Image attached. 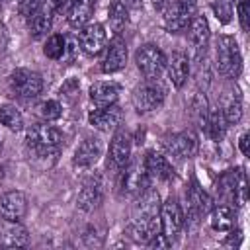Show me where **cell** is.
<instances>
[{"instance_id":"1","label":"cell","mask_w":250,"mask_h":250,"mask_svg":"<svg viewBox=\"0 0 250 250\" xmlns=\"http://www.w3.org/2000/svg\"><path fill=\"white\" fill-rule=\"evenodd\" d=\"M215 55H217V70L221 76L234 80L242 72V55L238 49V43L230 35H219L217 45H215Z\"/></svg>"},{"instance_id":"2","label":"cell","mask_w":250,"mask_h":250,"mask_svg":"<svg viewBox=\"0 0 250 250\" xmlns=\"http://www.w3.org/2000/svg\"><path fill=\"white\" fill-rule=\"evenodd\" d=\"M25 141L37 156H47V154L57 152V148L62 141V133L57 127L47 125V121H45V123L29 127L25 131Z\"/></svg>"},{"instance_id":"3","label":"cell","mask_w":250,"mask_h":250,"mask_svg":"<svg viewBox=\"0 0 250 250\" xmlns=\"http://www.w3.org/2000/svg\"><path fill=\"white\" fill-rule=\"evenodd\" d=\"M135 62L146 80H156L166 68V55L154 43H145L135 53Z\"/></svg>"},{"instance_id":"4","label":"cell","mask_w":250,"mask_h":250,"mask_svg":"<svg viewBox=\"0 0 250 250\" xmlns=\"http://www.w3.org/2000/svg\"><path fill=\"white\" fill-rule=\"evenodd\" d=\"M148 186H150V178L145 170V162L143 160H129L127 166L121 170V180H119L121 191L129 197H137Z\"/></svg>"},{"instance_id":"5","label":"cell","mask_w":250,"mask_h":250,"mask_svg":"<svg viewBox=\"0 0 250 250\" xmlns=\"http://www.w3.org/2000/svg\"><path fill=\"white\" fill-rule=\"evenodd\" d=\"M8 84H10V90L23 100H33L43 90V78L29 68H16L10 74Z\"/></svg>"},{"instance_id":"6","label":"cell","mask_w":250,"mask_h":250,"mask_svg":"<svg viewBox=\"0 0 250 250\" xmlns=\"http://www.w3.org/2000/svg\"><path fill=\"white\" fill-rule=\"evenodd\" d=\"M164 88L156 80H145L133 92V105L139 113H148L158 109L164 104Z\"/></svg>"},{"instance_id":"7","label":"cell","mask_w":250,"mask_h":250,"mask_svg":"<svg viewBox=\"0 0 250 250\" xmlns=\"http://www.w3.org/2000/svg\"><path fill=\"white\" fill-rule=\"evenodd\" d=\"M219 193L236 205H244L246 195H248V184H246V174L242 168L238 170H227L219 178Z\"/></svg>"},{"instance_id":"8","label":"cell","mask_w":250,"mask_h":250,"mask_svg":"<svg viewBox=\"0 0 250 250\" xmlns=\"http://www.w3.org/2000/svg\"><path fill=\"white\" fill-rule=\"evenodd\" d=\"M131 160V135L125 129H117L109 141L107 148V168L121 172Z\"/></svg>"},{"instance_id":"9","label":"cell","mask_w":250,"mask_h":250,"mask_svg":"<svg viewBox=\"0 0 250 250\" xmlns=\"http://www.w3.org/2000/svg\"><path fill=\"white\" fill-rule=\"evenodd\" d=\"M195 12H197V0H176L164 16V27L170 33H178L189 25Z\"/></svg>"},{"instance_id":"10","label":"cell","mask_w":250,"mask_h":250,"mask_svg":"<svg viewBox=\"0 0 250 250\" xmlns=\"http://www.w3.org/2000/svg\"><path fill=\"white\" fill-rule=\"evenodd\" d=\"M184 221H186L184 211L174 197H168L164 203H160V232L170 242L180 234Z\"/></svg>"},{"instance_id":"11","label":"cell","mask_w":250,"mask_h":250,"mask_svg":"<svg viewBox=\"0 0 250 250\" xmlns=\"http://www.w3.org/2000/svg\"><path fill=\"white\" fill-rule=\"evenodd\" d=\"M164 146H166L168 154H172L180 160H186V158H191L197 152L199 141H197V135L191 129H186V131H180V133H174V135L166 137Z\"/></svg>"},{"instance_id":"12","label":"cell","mask_w":250,"mask_h":250,"mask_svg":"<svg viewBox=\"0 0 250 250\" xmlns=\"http://www.w3.org/2000/svg\"><path fill=\"white\" fill-rule=\"evenodd\" d=\"M27 213V197L20 189H12L0 195V217L6 223H20Z\"/></svg>"},{"instance_id":"13","label":"cell","mask_w":250,"mask_h":250,"mask_svg":"<svg viewBox=\"0 0 250 250\" xmlns=\"http://www.w3.org/2000/svg\"><path fill=\"white\" fill-rule=\"evenodd\" d=\"M105 41H107V33L102 23L94 21V23H86L84 27H80L78 43L86 55H90V57L100 55L105 47Z\"/></svg>"},{"instance_id":"14","label":"cell","mask_w":250,"mask_h":250,"mask_svg":"<svg viewBox=\"0 0 250 250\" xmlns=\"http://www.w3.org/2000/svg\"><path fill=\"white\" fill-rule=\"evenodd\" d=\"M104 199V178L100 174H92L84 180L80 191H78V207L84 211L96 209Z\"/></svg>"},{"instance_id":"15","label":"cell","mask_w":250,"mask_h":250,"mask_svg":"<svg viewBox=\"0 0 250 250\" xmlns=\"http://www.w3.org/2000/svg\"><path fill=\"white\" fill-rule=\"evenodd\" d=\"M123 119V111L117 104H111V105H102V107H96L94 111L88 113V121L94 129L98 131H115L117 125L121 123Z\"/></svg>"},{"instance_id":"16","label":"cell","mask_w":250,"mask_h":250,"mask_svg":"<svg viewBox=\"0 0 250 250\" xmlns=\"http://www.w3.org/2000/svg\"><path fill=\"white\" fill-rule=\"evenodd\" d=\"M188 39L193 49V59L199 61L205 55L209 43V23L203 16H193V20L188 25Z\"/></svg>"},{"instance_id":"17","label":"cell","mask_w":250,"mask_h":250,"mask_svg":"<svg viewBox=\"0 0 250 250\" xmlns=\"http://www.w3.org/2000/svg\"><path fill=\"white\" fill-rule=\"evenodd\" d=\"M102 141L98 137H86L74 150V156H72V164L76 168H90L94 166L100 156H102Z\"/></svg>"},{"instance_id":"18","label":"cell","mask_w":250,"mask_h":250,"mask_svg":"<svg viewBox=\"0 0 250 250\" xmlns=\"http://www.w3.org/2000/svg\"><path fill=\"white\" fill-rule=\"evenodd\" d=\"M145 162V170L148 174L150 180H158V182H168L174 178V168L168 162V158L156 150H148L143 158Z\"/></svg>"},{"instance_id":"19","label":"cell","mask_w":250,"mask_h":250,"mask_svg":"<svg viewBox=\"0 0 250 250\" xmlns=\"http://www.w3.org/2000/svg\"><path fill=\"white\" fill-rule=\"evenodd\" d=\"M125 64H127V43L117 35L105 49V55L102 59V70L105 74H111L121 70Z\"/></svg>"},{"instance_id":"20","label":"cell","mask_w":250,"mask_h":250,"mask_svg":"<svg viewBox=\"0 0 250 250\" xmlns=\"http://www.w3.org/2000/svg\"><path fill=\"white\" fill-rule=\"evenodd\" d=\"M166 70H168V78L172 82L174 88H182L189 76V59L186 53L176 51L170 59H166Z\"/></svg>"},{"instance_id":"21","label":"cell","mask_w":250,"mask_h":250,"mask_svg":"<svg viewBox=\"0 0 250 250\" xmlns=\"http://www.w3.org/2000/svg\"><path fill=\"white\" fill-rule=\"evenodd\" d=\"M119 94H121V86L115 84V82H105L104 80V82H94L90 86V100L98 107L115 104L117 98H119Z\"/></svg>"},{"instance_id":"22","label":"cell","mask_w":250,"mask_h":250,"mask_svg":"<svg viewBox=\"0 0 250 250\" xmlns=\"http://www.w3.org/2000/svg\"><path fill=\"white\" fill-rule=\"evenodd\" d=\"M221 111H223V117L227 119L229 125H236L242 117V98H240V92L236 88H230L225 92V96L221 98V104H219Z\"/></svg>"},{"instance_id":"23","label":"cell","mask_w":250,"mask_h":250,"mask_svg":"<svg viewBox=\"0 0 250 250\" xmlns=\"http://www.w3.org/2000/svg\"><path fill=\"white\" fill-rule=\"evenodd\" d=\"M211 197L205 193V189H201L197 184H191V188L188 189V207H189V219L197 221L201 215H205L207 211H211Z\"/></svg>"},{"instance_id":"24","label":"cell","mask_w":250,"mask_h":250,"mask_svg":"<svg viewBox=\"0 0 250 250\" xmlns=\"http://www.w3.org/2000/svg\"><path fill=\"white\" fill-rule=\"evenodd\" d=\"M53 10L49 4H41V8L27 20L29 21V33L33 39H41L51 31L53 25Z\"/></svg>"},{"instance_id":"25","label":"cell","mask_w":250,"mask_h":250,"mask_svg":"<svg viewBox=\"0 0 250 250\" xmlns=\"http://www.w3.org/2000/svg\"><path fill=\"white\" fill-rule=\"evenodd\" d=\"M94 8H96V0H74L72 8L66 14L68 25L74 27V29H80L86 23H90V18L94 14Z\"/></svg>"},{"instance_id":"26","label":"cell","mask_w":250,"mask_h":250,"mask_svg":"<svg viewBox=\"0 0 250 250\" xmlns=\"http://www.w3.org/2000/svg\"><path fill=\"white\" fill-rule=\"evenodd\" d=\"M236 223V213L230 205H217L211 209V227L213 230H230Z\"/></svg>"},{"instance_id":"27","label":"cell","mask_w":250,"mask_h":250,"mask_svg":"<svg viewBox=\"0 0 250 250\" xmlns=\"http://www.w3.org/2000/svg\"><path fill=\"white\" fill-rule=\"evenodd\" d=\"M227 119L223 117L221 107H209V115H207V123H205V131L209 133V137L213 141H221L227 135Z\"/></svg>"},{"instance_id":"28","label":"cell","mask_w":250,"mask_h":250,"mask_svg":"<svg viewBox=\"0 0 250 250\" xmlns=\"http://www.w3.org/2000/svg\"><path fill=\"white\" fill-rule=\"evenodd\" d=\"M107 18H109V25H111L113 33H119L129 21V8L123 4V0H113L109 4Z\"/></svg>"},{"instance_id":"29","label":"cell","mask_w":250,"mask_h":250,"mask_svg":"<svg viewBox=\"0 0 250 250\" xmlns=\"http://www.w3.org/2000/svg\"><path fill=\"white\" fill-rule=\"evenodd\" d=\"M0 125H4L6 129H10L14 133L21 131L23 129V115H21V111L16 105H10V104L2 105L0 107Z\"/></svg>"},{"instance_id":"30","label":"cell","mask_w":250,"mask_h":250,"mask_svg":"<svg viewBox=\"0 0 250 250\" xmlns=\"http://www.w3.org/2000/svg\"><path fill=\"white\" fill-rule=\"evenodd\" d=\"M2 240L6 246H25L29 242V234H27V229L21 227L20 223H10L4 230Z\"/></svg>"},{"instance_id":"31","label":"cell","mask_w":250,"mask_h":250,"mask_svg":"<svg viewBox=\"0 0 250 250\" xmlns=\"http://www.w3.org/2000/svg\"><path fill=\"white\" fill-rule=\"evenodd\" d=\"M64 51H66V37L61 35V33H53L47 37L45 41V47H43V53L45 57L53 59V61H59L64 57Z\"/></svg>"},{"instance_id":"32","label":"cell","mask_w":250,"mask_h":250,"mask_svg":"<svg viewBox=\"0 0 250 250\" xmlns=\"http://www.w3.org/2000/svg\"><path fill=\"white\" fill-rule=\"evenodd\" d=\"M35 111L43 121H55L62 115V105L57 100H45L35 107Z\"/></svg>"},{"instance_id":"33","label":"cell","mask_w":250,"mask_h":250,"mask_svg":"<svg viewBox=\"0 0 250 250\" xmlns=\"http://www.w3.org/2000/svg\"><path fill=\"white\" fill-rule=\"evenodd\" d=\"M191 111H193V117L195 121L199 123V127L205 129V123H207V115H209V104L205 100L203 94H197L191 102Z\"/></svg>"},{"instance_id":"34","label":"cell","mask_w":250,"mask_h":250,"mask_svg":"<svg viewBox=\"0 0 250 250\" xmlns=\"http://www.w3.org/2000/svg\"><path fill=\"white\" fill-rule=\"evenodd\" d=\"M211 10L221 23H229L232 18V0H213Z\"/></svg>"},{"instance_id":"35","label":"cell","mask_w":250,"mask_h":250,"mask_svg":"<svg viewBox=\"0 0 250 250\" xmlns=\"http://www.w3.org/2000/svg\"><path fill=\"white\" fill-rule=\"evenodd\" d=\"M41 4H43V0H18V10L25 20H29L41 8Z\"/></svg>"},{"instance_id":"36","label":"cell","mask_w":250,"mask_h":250,"mask_svg":"<svg viewBox=\"0 0 250 250\" xmlns=\"http://www.w3.org/2000/svg\"><path fill=\"white\" fill-rule=\"evenodd\" d=\"M236 12H238V20H240V27L244 31H248L250 21H248V14H250V2L248 0H236Z\"/></svg>"},{"instance_id":"37","label":"cell","mask_w":250,"mask_h":250,"mask_svg":"<svg viewBox=\"0 0 250 250\" xmlns=\"http://www.w3.org/2000/svg\"><path fill=\"white\" fill-rule=\"evenodd\" d=\"M74 0H55V12L59 14H68V10L72 8Z\"/></svg>"},{"instance_id":"38","label":"cell","mask_w":250,"mask_h":250,"mask_svg":"<svg viewBox=\"0 0 250 250\" xmlns=\"http://www.w3.org/2000/svg\"><path fill=\"white\" fill-rule=\"evenodd\" d=\"M248 139H250V135H248V133H242V135H240V139H238V148H240V152H242L244 156H248V154H250V146H248V143H250V141H248Z\"/></svg>"},{"instance_id":"39","label":"cell","mask_w":250,"mask_h":250,"mask_svg":"<svg viewBox=\"0 0 250 250\" xmlns=\"http://www.w3.org/2000/svg\"><path fill=\"white\" fill-rule=\"evenodd\" d=\"M123 4H125L129 10H139V8H141V0H123Z\"/></svg>"},{"instance_id":"40","label":"cell","mask_w":250,"mask_h":250,"mask_svg":"<svg viewBox=\"0 0 250 250\" xmlns=\"http://www.w3.org/2000/svg\"><path fill=\"white\" fill-rule=\"evenodd\" d=\"M152 4H154L156 10H162V8L168 4V0H152Z\"/></svg>"},{"instance_id":"41","label":"cell","mask_w":250,"mask_h":250,"mask_svg":"<svg viewBox=\"0 0 250 250\" xmlns=\"http://www.w3.org/2000/svg\"><path fill=\"white\" fill-rule=\"evenodd\" d=\"M0 182H2V166H0Z\"/></svg>"},{"instance_id":"42","label":"cell","mask_w":250,"mask_h":250,"mask_svg":"<svg viewBox=\"0 0 250 250\" xmlns=\"http://www.w3.org/2000/svg\"><path fill=\"white\" fill-rule=\"evenodd\" d=\"M6 2H10V0H6Z\"/></svg>"}]
</instances>
